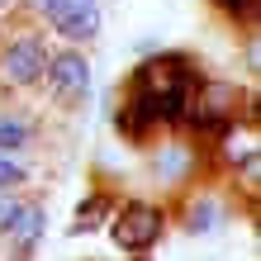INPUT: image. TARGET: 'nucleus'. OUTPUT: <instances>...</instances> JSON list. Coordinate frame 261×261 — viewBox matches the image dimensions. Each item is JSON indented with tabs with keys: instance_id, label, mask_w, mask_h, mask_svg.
<instances>
[{
	"instance_id": "8",
	"label": "nucleus",
	"mask_w": 261,
	"mask_h": 261,
	"mask_svg": "<svg viewBox=\"0 0 261 261\" xmlns=\"http://www.w3.org/2000/svg\"><path fill=\"white\" fill-rule=\"evenodd\" d=\"M38 133V114H29L24 105H0V152H34Z\"/></svg>"
},
{
	"instance_id": "7",
	"label": "nucleus",
	"mask_w": 261,
	"mask_h": 261,
	"mask_svg": "<svg viewBox=\"0 0 261 261\" xmlns=\"http://www.w3.org/2000/svg\"><path fill=\"white\" fill-rule=\"evenodd\" d=\"M43 19H48V29L67 43V48H86V43L100 38L105 10H100V0H53Z\"/></svg>"
},
{
	"instance_id": "17",
	"label": "nucleus",
	"mask_w": 261,
	"mask_h": 261,
	"mask_svg": "<svg viewBox=\"0 0 261 261\" xmlns=\"http://www.w3.org/2000/svg\"><path fill=\"white\" fill-rule=\"evenodd\" d=\"M14 10V0H0V19H5V14Z\"/></svg>"
},
{
	"instance_id": "2",
	"label": "nucleus",
	"mask_w": 261,
	"mask_h": 261,
	"mask_svg": "<svg viewBox=\"0 0 261 261\" xmlns=\"http://www.w3.org/2000/svg\"><path fill=\"white\" fill-rule=\"evenodd\" d=\"M53 43L43 29H5L0 38V90H14V95H29V90L43 86V71H48Z\"/></svg>"
},
{
	"instance_id": "12",
	"label": "nucleus",
	"mask_w": 261,
	"mask_h": 261,
	"mask_svg": "<svg viewBox=\"0 0 261 261\" xmlns=\"http://www.w3.org/2000/svg\"><path fill=\"white\" fill-rule=\"evenodd\" d=\"M214 10H223L228 19H233L238 29H247L252 34V19H256V0H209Z\"/></svg>"
},
{
	"instance_id": "18",
	"label": "nucleus",
	"mask_w": 261,
	"mask_h": 261,
	"mask_svg": "<svg viewBox=\"0 0 261 261\" xmlns=\"http://www.w3.org/2000/svg\"><path fill=\"white\" fill-rule=\"evenodd\" d=\"M0 38H5V19H0Z\"/></svg>"
},
{
	"instance_id": "11",
	"label": "nucleus",
	"mask_w": 261,
	"mask_h": 261,
	"mask_svg": "<svg viewBox=\"0 0 261 261\" xmlns=\"http://www.w3.org/2000/svg\"><path fill=\"white\" fill-rule=\"evenodd\" d=\"M34 171H38V166L29 162L24 152H0V190L24 195L29 186H34Z\"/></svg>"
},
{
	"instance_id": "5",
	"label": "nucleus",
	"mask_w": 261,
	"mask_h": 261,
	"mask_svg": "<svg viewBox=\"0 0 261 261\" xmlns=\"http://www.w3.org/2000/svg\"><path fill=\"white\" fill-rule=\"evenodd\" d=\"M199 171V147L195 138H180V133H166L157 143H147V176L152 186L162 190H186Z\"/></svg>"
},
{
	"instance_id": "13",
	"label": "nucleus",
	"mask_w": 261,
	"mask_h": 261,
	"mask_svg": "<svg viewBox=\"0 0 261 261\" xmlns=\"http://www.w3.org/2000/svg\"><path fill=\"white\" fill-rule=\"evenodd\" d=\"M100 204H110V199H100V195H90L86 204H81V219H76V233H90V228H95L105 214H100Z\"/></svg>"
},
{
	"instance_id": "6",
	"label": "nucleus",
	"mask_w": 261,
	"mask_h": 261,
	"mask_svg": "<svg viewBox=\"0 0 261 261\" xmlns=\"http://www.w3.org/2000/svg\"><path fill=\"white\" fill-rule=\"evenodd\" d=\"M43 90L57 100V105H86L90 95V57L81 48H53L48 57V71H43Z\"/></svg>"
},
{
	"instance_id": "9",
	"label": "nucleus",
	"mask_w": 261,
	"mask_h": 261,
	"mask_svg": "<svg viewBox=\"0 0 261 261\" xmlns=\"http://www.w3.org/2000/svg\"><path fill=\"white\" fill-rule=\"evenodd\" d=\"M223 199L219 195H190L186 204H180V228H186L190 238H209L223 228Z\"/></svg>"
},
{
	"instance_id": "4",
	"label": "nucleus",
	"mask_w": 261,
	"mask_h": 261,
	"mask_svg": "<svg viewBox=\"0 0 261 261\" xmlns=\"http://www.w3.org/2000/svg\"><path fill=\"white\" fill-rule=\"evenodd\" d=\"M162 233H166V209L157 199H124L114 223H110V242L119 252H128V256L152 252L162 242Z\"/></svg>"
},
{
	"instance_id": "16",
	"label": "nucleus",
	"mask_w": 261,
	"mask_h": 261,
	"mask_svg": "<svg viewBox=\"0 0 261 261\" xmlns=\"http://www.w3.org/2000/svg\"><path fill=\"white\" fill-rule=\"evenodd\" d=\"M14 5H19L24 14H38V19H43V14H48V5H53V0H14Z\"/></svg>"
},
{
	"instance_id": "3",
	"label": "nucleus",
	"mask_w": 261,
	"mask_h": 261,
	"mask_svg": "<svg viewBox=\"0 0 261 261\" xmlns=\"http://www.w3.org/2000/svg\"><path fill=\"white\" fill-rule=\"evenodd\" d=\"M252 114V100H247V90L233 86V81H199L195 90V100H190V114H186V128L195 138H204V143H214L223 128H233L242 124V119Z\"/></svg>"
},
{
	"instance_id": "1",
	"label": "nucleus",
	"mask_w": 261,
	"mask_h": 261,
	"mask_svg": "<svg viewBox=\"0 0 261 261\" xmlns=\"http://www.w3.org/2000/svg\"><path fill=\"white\" fill-rule=\"evenodd\" d=\"M199 81H204V71H199V62L190 53L166 48V53L143 57L138 71L128 76V86H124V105L114 114V133L133 147H147L157 133L166 138L171 128L186 124Z\"/></svg>"
},
{
	"instance_id": "14",
	"label": "nucleus",
	"mask_w": 261,
	"mask_h": 261,
	"mask_svg": "<svg viewBox=\"0 0 261 261\" xmlns=\"http://www.w3.org/2000/svg\"><path fill=\"white\" fill-rule=\"evenodd\" d=\"M19 199H24V195H14V190H0V238L10 233V223H14V209H19Z\"/></svg>"
},
{
	"instance_id": "10",
	"label": "nucleus",
	"mask_w": 261,
	"mask_h": 261,
	"mask_svg": "<svg viewBox=\"0 0 261 261\" xmlns=\"http://www.w3.org/2000/svg\"><path fill=\"white\" fill-rule=\"evenodd\" d=\"M43 233H48V204L43 199H19V209H14V223L5 242H19V247H38Z\"/></svg>"
},
{
	"instance_id": "15",
	"label": "nucleus",
	"mask_w": 261,
	"mask_h": 261,
	"mask_svg": "<svg viewBox=\"0 0 261 261\" xmlns=\"http://www.w3.org/2000/svg\"><path fill=\"white\" fill-rule=\"evenodd\" d=\"M38 247H19V242H5V261H34Z\"/></svg>"
}]
</instances>
